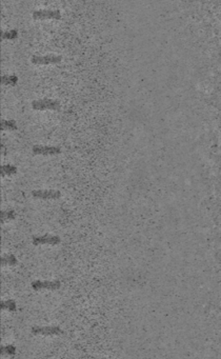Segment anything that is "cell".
<instances>
[{"label": "cell", "mask_w": 221, "mask_h": 359, "mask_svg": "<svg viewBox=\"0 0 221 359\" xmlns=\"http://www.w3.org/2000/svg\"><path fill=\"white\" fill-rule=\"evenodd\" d=\"M61 288V283L58 280H36L32 283L34 291H57Z\"/></svg>", "instance_id": "6da1fadb"}, {"label": "cell", "mask_w": 221, "mask_h": 359, "mask_svg": "<svg viewBox=\"0 0 221 359\" xmlns=\"http://www.w3.org/2000/svg\"><path fill=\"white\" fill-rule=\"evenodd\" d=\"M32 107L35 110H58L60 108V102L52 98H43L32 101Z\"/></svg>", "instance_id": "7a4b0ae2"}, {"label": "cell", "mask_w": 221, "mask_h": 359, "mask_svg": "<svg viewBox=\"0 0 221 359\" xmlns=\"http://www.w3.org/2000/svg\"><path fill=\"white\" fill-rule=\"evenodd\" d=\"M32 333L34 335L58 336L64 334V331L57 326H46V327H34L32 328Z\"/></svg>", "instance_id": "3957f363"}, {"label": "cell", "mask_w": 221, "mask_h": 359, "mask_svg": "<svg viewBox=\"0 0 221 359\" xmlns=\"http://www.w3.org/2000/svg\"><path fill=\"white\" fill-rule=\"evenodd\" d=\"M35 18H61V12L58 9H38L33 11Z\"/></svg>", "instance_id": "277c9868"}, {"label": "cell", "mask_w": 221, "mask_h": 359, "mask_svg": "<svg viewBox=\"0 0 221 359\" xmlns=\"http://www.w3.org/2000/svg\"><path fill=\"white\" fill-rule=\"evenodd\" d=\"M61 239L56 235H42V236H34L33 243L34 245H51L55 246L60 243Z\"/></svg>", "instance_id": "5b68a950"}, {"label": "cell", "mask_w": 221, "mask_h": 359, "mask_svg": "<svg viewBox=\"0 0 221 359\" xmlns=\"http://www.w3.org/2000/svg\"><path fill=\"white\" fill-rule=\"evenodd\" d=\"M32 195L43 199H54L61 196V192L58 190H34Z\"/></svg>", "instance_id": "8992f818"}, {"label": "cell", "mask_w": 221, "mask_h": 359, "mask_svg": "<svg viewBox=\"0 0 221 359\" xmlns=\"http://www.w3.org/2000/svg\"><path fill=\"white\" fill-rule=\"evenodd\" d=\"M63 59L60 55L47 54V55H34L32 61L34 63H40V65H46V63H55Z\"/></svg>", "instance_id": "52a82bcc"}, {"label": "cell", "mask_w": 221, "mask_h": 359, "mask_svg": "<svg viewBox=\"0 0 221 359\" xmlns=\"http://www.w3.org/2000/svg\"><path fill=\"white\" fill-rule=\"evenodd\" d=\"M33 152L36 154H44V155H51V154H58L61 152V148L57 146H42L37 145L33 147Z\"/></svg>", "instance_id": "ba28073f"}, {"label": "cell", "mask_w": 221, "mask_h": 359, "mask_svg": "<svg viewBox=\"0 0 221 359\" xmlns=\"http://www.w3.org/2000/svg\"><path fill=\"white\" fill-rule=\"evenodd\" d=\"M2 264L3 265H15V264H17V258L12 254L4 255L2 257Z\"/></svg>", "instance_id": "9c48e42d"}, {"label": "cell", "mask_w": 221, "mask_h": 359, "mask_svg": "<svg viewBox=\"0 0 221 359\" xmlns=\"http://www.w3.org/2000/svg\"><path fill=\"white\" fill-rule=\"evenodd\" d=\"M2 309H3V310H6V311L13 312V311H16L17 306H16L15 301L10 299V300H5V301L2 302Z\"/></svg>", "instance_id": "30bf717a"}, {"label": "cell", "mask_w": 221, "mask_h": 359, "mask_svg": "<svg viewBox=\"0 0 221 359\" xmlns=\"http://www.w3.org/2000/svg\"><path fill=\"white\" fill-rule=\"evenodd\" d=\"M17 172V168L13 164H5L2 166V174L3 175H11Z\"/></svg>", "instance_id": "8fae6325"}, {"label": "cell", "mask_w": 221, "mask_h": 359, "mask_svg": "<svg viewBox=\"0 0 221 359\" xmlns=\"http://www.w3.org/2000/svg\"><path fill=\"white\" fill-rule=\"evenodd\" d=\"M2 81L6 84H15L18 81V77L16 75H4Z\"/></svg>", "instance_id": "7c38bea8"}, {"label": "cell", "mask_w": 221, "mask_h": 359, "mask_svg": "<svg viewBox=\"0 0 221 359\" xmlns=\"http://www.w3.org/2000/svg\"><path fill=\"white\" fill-rule=\"evenodd\" d=\"M2 354L6 356H14L16 354V348L14 345H5L2 348Z\"/></svg>", "instance_id": "4fadbf2b"}, {"label": "cell", "mask_w": 221, "mask_h": 359, "mask_svg": "<svg viewBox=\"0 0 221 359\" xmlns=\"http://www.w3.org/2000/svg\"><path fill=\"white\" fill-rule=\"evenodd\" d=\"M16 217V213L13 210H9V211H4L2 212V220L6 221V220H10V219H14Z\"/></svg>", "instance_id": "5bb4252c"}, {"label": "cell", "mask_w": 221, "mask_h": 359, "mask_svg": "<svg viewBox=\"0 0 221 359\" xmlns=\"http://www.w3.org/2000/svg\"><path fill=\"white\" fill-rule=\"evenodd\" d=\"M2 127L4 129H16L17 125L14 120H2Z\"/></svg>", "instance_id": "9a60e30c"}, {"label": "cell", "mask_w": 221, "mask_h": 359, "mask_svg": "<svg viewBox=\"0 0 221 359\" xmlns=\"http://www.w3.org/2000/svg\"><path fill=\"white\" fill-rule=\"evenodd\" d=\"M2 36L4 38H15L18 36V31L17 30H8L2 32Z\"/></svg>", "instance_id": "2e32d148"}]
</instances>
